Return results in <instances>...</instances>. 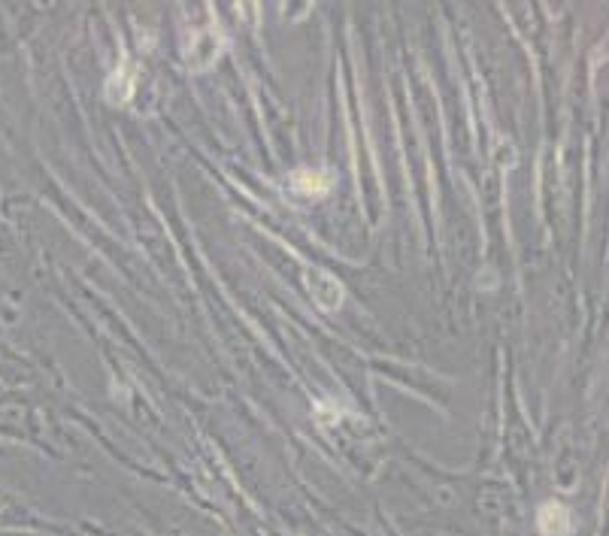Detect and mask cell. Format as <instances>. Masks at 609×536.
Here are the masks:
<instances>
[{
    "instance_id": "cell-1",
    "label": "cell",
    "mask_w": 609,
    "mask_h": 536,
    "mask_svg": "<svg viewBox=\"0 0 609 536\" xmlns=\"http://www.w3.org/2000/svg\"><path fill=\"white\" fill-rule=\"evenodd\" d=\"M537 521H540L543 536H567L573 530V518H570L567 506H561V503H546L540 509Z\"/></svg>"
}]
</instances>
